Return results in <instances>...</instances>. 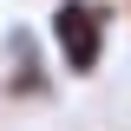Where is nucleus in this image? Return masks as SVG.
Listing matches in <instances>:
<instances>
[{"label": "nucleus", "mask_w": 131, "mask_h": 131, "mask_svg": "<svg viewBox=\"0 0 131 131\" xmlns=\"http://www.w3.org/2000/svg\"><path fill=\"white\" fill-rule=\"evenodd\" d=\"M46 33H52V52H59L66 72L92 79L105 66V46H112V7L105 0H52Z\"/></svg>", "instance_id": "nucleus-1"}, {"label": "nucleus", "mask_w": 131, "mask_h": 131, "mask_svg": "<svg viewBox=\"0 0 131 131\" xmlns=\"http://www.w3.org/2000/svg\"><path fill=\"white\" fill-rule=\"evenodd\" d=\"M7 46H13V72H7V98H13V105L39 98V105H46V98H52V79H46V66H39V52H33V33L20 26L13 39H7Z\"/></svg>", "instance_id": "nucleus-2"}]
</instances>
